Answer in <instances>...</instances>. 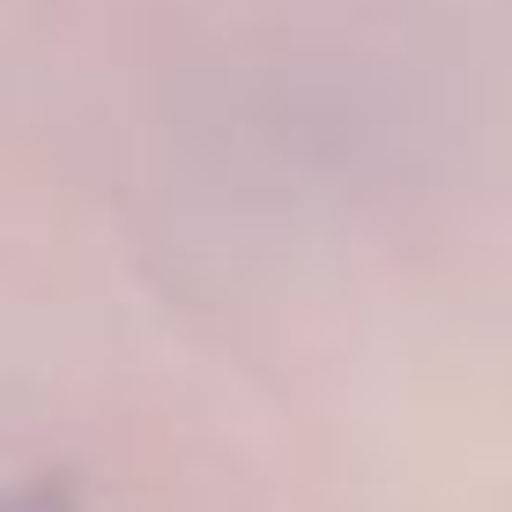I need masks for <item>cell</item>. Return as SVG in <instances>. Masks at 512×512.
I'll list each match as a JSON object with an SVG mask.
<instances>
[{
	"mask_svg": "<svg viewBox=\"0 0 512 512\" xmlns=\"http://www.w3.org/2000/svg\"><path fill=\"white\" fill-rule=\"evenodd\" d=\"M0 512H75L67 483H30V490H0Z\"/></svg>",
	"mask_w": 512,
	"mask_h": 512,
	"instance_id": "6da1fadb",
	"label": "cell"
}]
</instances>
